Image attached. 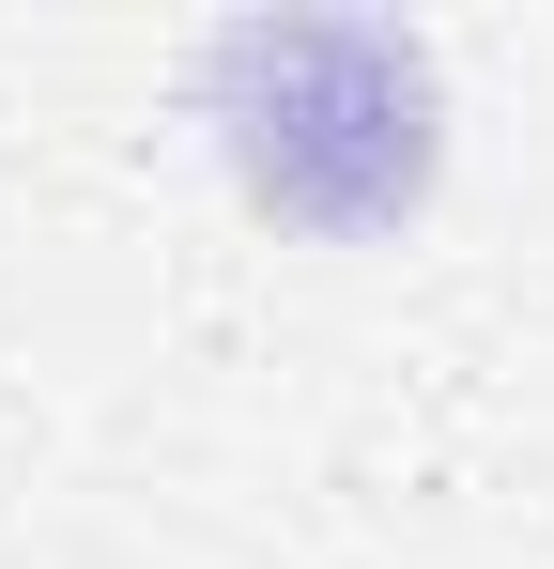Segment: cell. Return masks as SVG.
I'll return each mask as SVG.
<instances>
[{"instance_id":"cell-1","label":"cell","mask_w":554,"mask_h":569,"mask_svg":"<svg viewBox=\"0 0 554 569\" xmlns=\"http://www.w3.org/2000/svg\"><path fill=\"white\" fill-rule=\"evenodd\" d=\"M216 108H231V154L277 216H324L369 231L432 186V62L400 31H339V16H277L216 47Z\"/></svg>"}]
</instances>
